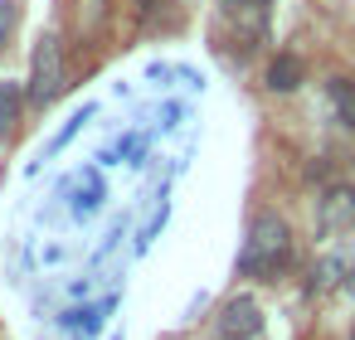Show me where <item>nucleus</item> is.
I'll return each instance as SVG.
<instances>
[{
	"label": "nucleus",
	"instance_id": "nucleus-5",
	"mask_svg": "<svg viewBox=\"0 0 355 340\" xmlns=\"http://www.w3.org/2000/svg\"><path fill=\"white\" fill-rule=\"evenodd\" d=\"M345 224H355V190L331 185V190L321 195V229L331 233V229H345Z\"/></svg>",
	"mask_w": 355,
	"mask_h": 340
},
{
	"label": "nucleus",
	"instance_id": "nucleus-2",
	"mask_svg": "<svg viewBox=\"0 0 355 340\" xmlns=\"http://www.w3.org/2000/svg\"><path fill=\"white\" fill-rule=\"evenodd\" d=\"M59 93H64V49H59L54 35H44L40 49H35V69H30V102L49 107Z\"/></svg>",
	"mask_w": 355,
	"mask_h": 340
},
{
	"label": "nucleus",
	"instance_id": "nucleus-3",
	"mask_svg": "<svg viewBox=\"0 0 355 340\" xmlns=\"http://www.w3.org/2000/svg\"><path fill=\"white\" fill-rule=\"evenodd\" d=\"M219 335L224 340H258L263 335V316H258V301L248 296H234L219 316Z\"/></svg>",
	"mask_w": 355,
	"mask_h": 340
},
{
	"label": "nucleus",
	"instance_id": "nucleus-8",
	"mask_svg": "<svg viewBox=\"0 0 355 340\" xmlns=\"http://www.w3.org/2000/svg\"><path fill=\"white\" fill-rule=\"evenodd\" d=\"M15 112H20V88H0V136L10 132V122H15Z\"/></svg>",
	"mask_w": 355,
	"mask_h": 340
},
{
	"label": "nucleus",
	"instance_id": "nucleus-7",
	"mask_svg": "<svg viewBox=\"0 0 355 340\" xmlns=\"http://www.w3.org/2000/svg\"><path fill=\"white\" fill-rule=\"evenodd\" d=\"M326 93H331V107H336V117L355 132V83L350 78H331L326 83Z\"/></svg>",
	"mask_w": 355,
	"mask_h": 340
},
{
	"label": "nucleus",
	"instance_id": "nucleus-12",
	"mask_svg": "<svg viewBox=\"0 0 355 340\" xmlns=\"http://www.w3.org/2000/svg\"><path fill=\"white\" fill-rule=\"evenodd\" d=\"M350 292H355V272H350Z\"/></svg>",
	"mask_w": 355,
	"mask_h": 340
},
{
	"label": "nucleus",
	"instance_id": "nucleus-6",
	"mask_svg": "<svg viewBox=\"0 0 355 340\" xmlns=\"http://www.w3.org/2000/svg\"><path fill=\"white\" fill-rule=\"evenodd\" d=\"M302 73H306V69H302L297 54H277V59L268 64V88H272V93H297V88H302Z\"/></svg>",
	"mask_w": 355,
	"mask_h": 340
},
{
	"label": "nucleus",
	"instance_id": "nucleus-4",
	"mask_svg": "<svg viewBox=\"0 0 355 340\" xmlns=\"http://www.w3.org/2000/svg\"><path fill=\"white\" fill-rule=\"evenodd\" d=\"M224 15L239 25L243 39H258L268 30V0H224Z\"/></svg>",
	"mask_w": 355,
	"mask_h": 340
},
{
	"label": "nucleus",
	"instance_id": "nucleus-1",
	"mask_svg": "<svg viewBox=\"0 0 355 340\" xmlns=\"http://www.w3.org/2000/svg\"><path fill=\"white\" fill-rule=\"evenodd\" d=\"M292 262V229L277 219V214H258L248 224V238H243V253H239V272L243 277H277L282 267Z\"/></svg>",
	"mask_w": 355,
	"mask_h": 340
},
{
	"label": "nucleus",
	"instance_id": "nucleus-10",
	"mask_svg": "<svg viewBox=\"0 0 355 340\" xmlns=\"http://www.w3.org/2000/svg\"><path fill=\"white\" fill-rule=\"evenodd\" d=\"M10 25H15V6H10V0H0V49H6V35H10Z\"/></svg>",
	"mask_w": 355,
	"mask_h": 340
},
{
	"label": "nucleus",
	"instance_id": "nucleus-11",
	"mask_svg": "<svg viewBox=\"0 0 355 340\" xmlns=\"http://www.w3.org/2000/svg\"><path fill=\"white\" fill-rule=\"evenodd\" d=\"M141 6H146V10H156V6H166V0H141Z\"/></svg>",
	"mask_w": 355,
	"mask_h": 340
},
{
	"label": "nucleus",
	"instance_id": "nucleus-13",
	"mask_svg": "<svg viewBox=\"0 0 355 340\" xmlns=\"http://www.w3.org/2000/svg\"><path fill=\"white\" fill-rule=\"evenodd\" d=\"M350 340H355V325H350Z\"/></svg>",
	"mask_w": 355,
	"mask_h": 340
},
{
	"label": "nucleus",
	"instance_id": "nucleus-9",
	"mask_svg": "<svg viewBox=\"0 0 355 340\" xmlns=\"http://www.w3.org/2000/svg\"><path fill=\"white\" fill-rule=\"evenodd\" d=\"M336 277H340V262H336V258H326V262H321V267L311 272V292H326V287H331Z\"/></svg>",
	"mask_w": 355,
	"mask_h": 340
}]
</instances>
